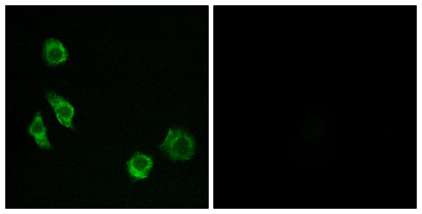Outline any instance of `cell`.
Masks as SVG:
<instances>
[{
  "label": "cell",
  "mask_w": 422,
  "mask_h": 214,
  "mask_svg": "<svg viewBox=\"0 0 422 214\" xmlns=\"http://www.w3.org/2000/svg\"><path fill=\"white\" fill-rule=\"evenodd\" d=\"M159 147L162 153L171 160L187 162L195 154L196 141L194 137L183 128H170Z\"/></svg>",
  "instance_id": "1"
},
{
  "label": "cell",
  "mask_w": 422,
  "mask_h": 214,
  "mask_svg": "<svg viewBox=\"0 0 422 214\" xmlns=\"http://www.w3.org/2000/svg\"><path fill=\"white\" fill-rule=\"evenodd\" d=\"M46 97L59 123L66 128H73V119L75 115L74 106L53 91L48 92Z\"/></svg>",
  "instance_id": "2"
},
{
  "label": "cell",
  "mask_w": 422,
  "mask_h": 214,
  "mask_svg": "<svg viewBox=\"0 0 422 214\" xmlns=\"http://www.w3.org/2000/svg\"><path fill=\"white\" fill-rule=\"evenodd\" d=\"M127 171L133 182L145 179L154 166L152 156L137 152L127 162Z\"/></svg>",
  "instance_id": "3"
},
{
  "label": "cell",
  "mask_w": 422,
  "mask_h": 214,
  "mask_svg": "<svg viewBox=\"0 0 422 214\" xmlns=\"http://www.w3.org/2000/svg\"><path fill=\"white\" fill-rule=\"evenodd\" d=\"M28 130L41 148L50 149L52 148L47 135V128L40 112L34 115Z\"/></svg>",
  "instance_id": "5"
},
{
  "label": "cell",
  "mask_w": 422,
  "mask_h": 214,
  "mask_svg": "<svg viewBox=\"0 0 422 214\" xmlns=\"http://www.w3.org/2000/svg\"><path fill=\"white\" fill-rule=\"evenodd\" d=\"M43 56L48 65L57 66L66 61L68 52L59 40L49 39L44 43Z\"/></svg>",
  "instance_id": "4"
}]
</instances>
